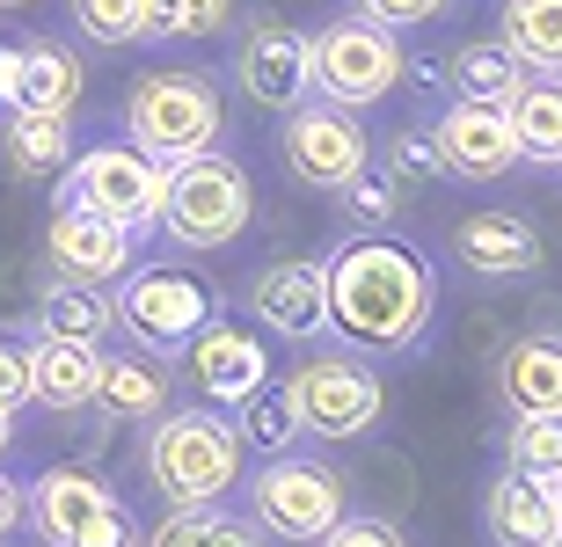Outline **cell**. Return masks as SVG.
Masks as SVG:
<instances>
[{
    "instance_id": "6da1fadb",
    "label": "cell",
    "mask_w": 562,
    "mask_h": 547,
    "mask_svg": "<svg viewBox=\"0 0 562 547\" xmlns=\"http://www.w3.org/2000/svg\"><path fill=\"white\" fill-rule=\"evenodd\" d=\"M329 271V337L351 351H417L438 321V277L409 241L395 233H351L336 255H322Z\"/></svg>"
},
{
    "instance_id": "7a4b0ae2",
    "label": "cell",
    "mask_w": 562,
    "mask_h": 547,
    "mask_svg": "<svg viewBox=\"0 0 562 547\" xmlns=\"http://www.w3.org/2000/svg\"><path fill=\"white\" fill-rule=\"evenodd\" d=\"M146 482L161 489V504H227L241 482V438L212 409H161L146 423Z\"/></svg>"
},
{
    "instance_id": "3957f363",
    "label": "cell",
    "mask_w": 562,
    "mask_h": 547,
    "mask_svg": "<svg viewBox=\"0 0 562 547\" xmlns=\"http://www.w3.org/2000/svg\"><path fill=\"white\" fill-rule=\"evenodd\" d=\"M227 132V110H220V81L212 73H190V66H154L139 73L125 95V139L154 161H190V153H212Z\"/></svg>"
},
{
    "instance_id": "277c9868",
    "label": "cell",
    "mask_w": 562,
    "mask_h": 547,
    "mask_svg": "<svg viewBox=\"0 0 562 547\" xmlns=\"http://www.w3.org/2000/svg\"><path fill=\"white\" fill-rule=\"evenodd\" d=\"M256 190L249 169L234 153H190V161H168V190H161V219L154 227L176 241V249H227L234 233L249 227Z\"/></svg>"
},
{
    "instance_id": "5b68a950",
    "label": "cell",
    "mask_w": 562,
    "mask_h": 547,
    "mask_svg": "<svg viewBox=\"0 0 562 547\" xmlns=\"http://www.w3.org/2000/svg\"><path fill=\"white\" fill-rule=\"evenodd\" d=\"M22 518L44 547H139V518L95 467H44L22 489Z\"/></svg>"
},
{
    "instance_id": "8992f818",
    "label": "cell",
    "mask_w": 562,
    "mask_h": 547,
    "mask_svg": "<svg viewBox=\"0 0 562 547\" xmlns=\"http://www.w3.org/2000/svg\"><path fill=\"white\" fill-rule=\"evenodd\" d=\"M110 315H117V329H125L139 351H154V358H183V343L220 315V293H212L205 277L176 271V263H139V271L117 277Z\"/></svg>"
},
{
    "instance_id": "52a82bcc",
    "label": "cell",
    "mask_w": 562,
    "mask_h": 547,
    "mask_svg": "<svg viewBox=\"0 0 562 547\" xmlns=\"http://www.w3.org/2000/svg\"><path fill=\"white\" fill-rule=\"evenodd\" d=\"M249 518L263 526V540H292V547H314L322 533L344 518V475L314 453H263L249 482Z\"/></svg>"
},
{
    "instance_id": "ba28073f",
    "label": "cell",
    "mask_w": 562,
    "mask_h": 547,
    "mask_svg": "<svg viewBox=\"0 0 562 547\" xmlns=\"http://www.w3.org/2000/svg\"><path fill=\"white\" fill-rule=\"evenodd\" d=\"M292 395V417H300V431L322 445H351L366 438L380 423V409H387V387H380V373L366 358H351V351H314V358L292 365L285 379Z\"/></svg>"
},
{
    "instance_id": "9c48e42d",
    "label": "cell",
    "mask_w": 562,
    "mask_h": 547,
    "mask_svg": "<svg viewBox=\"0 0 562 547\" xmlns=\"http://www.w3.org/2000/svg\"><path fill=\"white\" fill-rule=\"evenodd\" d=\"M161 190H168V161L139 153L132 139H110V147H88L59 169V197L66 205H88L117 219V227H154L161 219Z\"/></svg>"
},
{
    "instance_id": "30bf717a",
    "label": "cell",
    "mask_w": 562,
    "mask_h": 547,
    "mask_svg": "<svg viewBox=\"0 0 562 547\" xmlns=\"http://www.w3.org/2000/svg\"><path fill=\"white\" fill-rule=\"evenodd\" d=\"M402 73H409L402 37L380 30V22H366V15H344L314 37V95H329V103H344V110L387 103L402 88Z\"/></svg>"
},
{
    "instance_id": "8fae6325",
    "label": "cell",
    "mask_w": 562,
    "mask_h": 547,
    "mask_svg": "<svg viewBox=\"0 0 562 547\" xmlns=\"http://www.w3.org/2000/svg\"><path fill=\"white\" fill-rule=\"evenodd\" d=\"M278 153H285V169L300 175L307 190H344L366 161H373V139L358 125L344 103H292L285 125H278Z\"/></svg>"
},
{
    "instance_id": "7c38bea8",
    "label": "cell",
    "mask_w": 562,
    "mask_h": 547,
    "mask_svg": "<svg viewBox=\"0 0 562 547\" xmlns=\"http://www.w3.org/2000/svg\"><path fill=\"white\" fill-rule=\"evenodd\" d=\"M234 81L256 110H278L314 95V37H300L292 22H249L241 30V52H234Z\"/></svg>"
},
{
    "instance_id": "4fadbf2b",
    "label": "cell",
    "mask_w": 562,
    "mask_h": 547,
    "mask_svg": "<svg viewBox=\"0 0 562 547\" xmlns=\"http://www.w3.org/2000/svg\"><path fill=\"white\" fill-rule=\"evenodd\" d=\"M249 315L285 343H322L329 337V271L322 255H278L249 277Z\"/></svg>"
},
{
    "instance_id": "5bb4252c",
    "label": "cell",
    "mask_w": 562,
    "mask_h": 547,
    "mask_svg": "<svg viewBox=\"0 0 562 547\" xmlns=\"http://www.w3.org/2000/svg\"><path fill=\"white\" fill-rule=\"evenodd\" d=\"M431 147H438V169L453 175V183H497V175L519 169V139H512L504 103H468V95H453L446 117L431 125Z\"/></svg>"
},
{
    "instance_id": "9a60e30c",
    "label": "cell",
    "mask_w": 562,
    "mask_h": 547,
    "mask_svg": "<svg viewBox=\"0 0 562 547\" xmlns=\"http://www.w3.org/2000/svg\"><path fill=\"white\" fill-rule=\"evenodd\" d=\"M44 255H52V271L74 277V285H117V277L132 271V227H117L103 212L59 197L52 227H44Z\"/></svg>"
},
{
    "instance_id": "2e32d148",
    "label": "cell",
    "mask_w": 562,
    "mask_h": 547,
    "mask_svg": "<svg viewBox=\"0 0 562 547\" xmlns=\"http://www.w3.org/2000/svg\"><path fill=\"white\" fill-rule=\"evenodd\" d=\"M183 365H190V387L205 401H220V409H234L241 395H256V387L271 379V351L256 343V329L220 321V315L183 343Z\"/></svg>"
},
{
    "instance_id": "e0dca14e",
    "label": "cell",
    "mask_w": 562,
    "mask_h": 547,
    "mask_svg": "<svg viewBox=\"0 0 562 547\" xmlns=\"http://www.w3.org/2000/svg\"><path fill=\"white\" fill-rule=\"evenodd\" d=\"M482 526H490L497 547H562V497H555V482L504 467L497 482H490V497H482Z\"/></svg>"
},
{
    "instance_id": "ac0fdd59",
    "label": "cell",
    "mask_w": 562,
    "mask_h": 547,
    "mask_svg": "<svg viewBox=\"0 0 562 547\" xmlns=\"http://www.w3.org/2000/svg\"><path fill=\"white\" fill-rule=\"evenodd\" d=\"M453 255L475 277H533L548 263L541 233L526 227L519 212H468V219L453 227Z\"/></svg>"
},
{
    "instance_id": "d6986e66",
    "label": "cell",
    "mask_w": 562,
    "mask_h": 547,
    "mask_svg": "<svg viewBox=\"0 0 562 547\" xmlns=\"http://www.w3.org/2000/svg\"><path fill=\"white\" fill-rule=\"evenodd\" d=\"M497 401L512 417H562V337H519L497 358Z\"/></svg>"
},
{
    "instance_id": "ffe728a7",
    "label": "cell",
    "mask_w": 562,
    "mask_h": 547,
    "mask_svg": "<svg viewBox=\"0 0 562 547\" xmlns=\"http://www.w3.org/2000/svg\"><path fill=\"white\" fill-rule=\"evenodd\" d=\"M95 409L117 423H154L168 409V365L154 351H110L103 373H95Z\"/></svg>"
},
{
    "instance_id": "44dd1931",
    "label": "cell",
    "mask_w": 562,
    "mask_h": 547,
    "mask_svg": "<svg viewBox=\"0 0 562 547\" xmlns=\"http://www.w3.org/2000/svg\"><path fill=\"white\" fill-rule=\"evenodd\" d=\"M81 59L66 52V44L37 37V44H15V103L8 110H44V117H74V103H81Z\"/></svg>"
},
{
    "instance_id": "7402d4cb",
    "label": "cell",
    "mask_w": 562,
    "mask_h": 547,
    "mask_svg": "<svg viewBox=\"0 0 562 547\" xmlns=\"http://www.w3.org/2000/svg\"><path fill=\"white\" fill-rule=\"evenodd\" d=\"M30 365H37V401L44 409H95V373H103V351L95 343H66V337H37L30 343Z\"/></svg>"
},
{
    "instance_id": "603a6c76",
    "label": "cell",
    "mask_w": 562,
    "mask_h": 547,
    "mask_svg": "<svg viewBox=\"0 0 562 547\" xmlns=\"http://www.w3.org/2000/svg\"><path fill=\"white\" fill-rule=\"evenodd\" d=\"M504 117H512L519 161H533V169H562V73H526L519 95L504 103Z\"/></svg>"
},
{
    "instance_id": "cb8c5ba5",
    "label": "cell",
    "mask_w": 562,
    "mask_h": 547,
    "mask_svg": "<svg viewBox=\"0 0 562 547\" xmlns=\"http://www.w3.org/2000/svg\"><path fill=\"white\" fill-rule=\"evenodd\" d=\"M139 547H271L249 511L227 504H168V518L146 533Z\"/></svg>"
},
{
    "instance_id": "d4e9b609",
    "label": "cell",
    "mask_w": 562,
    "mask_h": 547,
    "mask_svg": "<svg viewBox=\"0 0 562 547\" xmlns=\"http://www.w3.org/2000/svg\"><path fill=\"white\" fill-rule=\"evenodd\" d=\"M117 329L103 285H74V277H52V293L37 299L30 315V337H66V343H103Z\"/></svg>"
},
{
    "instance_id": "484cf974",
    "label": "cell",
    "mask_w": 562,
    "mask_h": 547,
    "mask_svg": "<svg viewBox=\"0 0 562 547\" xmlns=\"http://www.w3.org/2000/svg\"><path fill=\"white\" fill-rule=\"evenodd\" d=\"M0 161L15 175H59L74 161V117H44V110H8L0 125Z\"/></svg>"
},
{
    "instance_id": "4316f807",
    "label": "cell",
    "mask_w": 562,
    "mask_h": 547,
    "mask_svg": "<svg viewBox=\"0 0 562 547\" xmlns=\"http://www.w3.org/2000/svg\"><path fill=\"white\" fill-rule=\"evenodd\" d=\"M497 37L526 73H562V0H504Z\"/></svg>"
},
{
    "instance_id": "83f0119b",
    "label": "cell",
    "mask_w": 562,
    "mask_h": 547,
    "mask_svg": "<svg viewBox=\"0 0 562 547\" xmlns=\"http://www.w3.org/2000/svg\"><path fill=\"white\" fill-rule=\"evenodd\" d=\"M526 81V66L512 59V44L504 37H482V44H460L453 59H446V88L468 95V103H512Z\"/></svg>"
},
{
    "instance_id": "f1b7e54d",
    "label": "cell",
    "mask_w": 562,
    "mask_h": 547,
    "mask_svg": "<svg viewBox=\"0 0 562 547\" xmlns=\"http://www.w3.org/2000/svg\"><path fill=\"white\" fill-rule=\"evenodd\" d=\"M234 438H241V453H285L292 438H300V417H292V395H285V379H263L256 395L234 401Z\"/></svg>"
},
{
    "instance_id": "f546056e",
    "label": "cell",
    "mask_w": 562,
    "mask_h": 547,
    "mask_svg": "<svg viewBox=\"0 0 562 547\" xmlns=\"http://www.w3.org/2000/svg\"><path fill=\"white\" fill-rule=\"evenodd\" d=\"M234 22V0H146V37L161 44H205Z\"/></svg>"
},
{
    "instance_id": "4dcf8cb0",
    "label": "cell",
    "mask_w": 562,
    "mask_h": 547,
    "mask_svg": "<svg viewBox=\"0 0 562 547\" xmlns=\"http://www.w3.org/2000/svg\"><path fill=\"white\" fill-rule=\"evenodd\" d=\"M336 197H344V219H351L358 233H387V227H395V212H402V175L366 161V169L336 190Z\"/></svg>"
},
{
    "instance_id": "1f68e13d",
    "label": "cell",
    "mask_w": 562,
    "mask_h": 547,
    "mask_svg": "<svg viewBox=\"0 0 562 547\" xmlns=\"http://www.w3.org/2000/svg\"><path fill=\"white\" fill-rule=\"evenodd\" d=\"M66 15H74V30L88 44H103V52L146 37V0H66Z\"/></svg>"
},
{
    "instance_id": "d6a6232c",
    "label": "cell",
    "mask_w": 562,
    "mask_h": 547,
    "mask_svg": "<svg viewBox=\"0 0 562 547\" xmlns=\"http://www.w3.org/2000/svg\"><path fill=\"white\" fill-rule=\"evenodd\" d=\"M504 460L519 467V475H541V482H562V417H512Z\"/></svg>"
},
{
    "instance_id": "836d02e7",
    "label": "cell",
    "mask_w": 562,
    "mask_h": 547,
    "mask_svg": "<svg viewBox=\"0 0 562 547\" xmlns=\"http://www.w3.org/2000/svg\"><path fill=\"white\" fill-rule=\"evenodd\" d=\"M37 401V365H30V343L0 337V409H22Z\"/></svg>"
},
{
    "instance_id": "e575fe53",
    "label": "cell",
    "mask_w": 562,
    "mask_h": 547,
    "mask_svg": "<svg viewBox=\"0 0 562 547\" xmlns=\"http://www.w3.org/2000/svg\"><path fill=\"white\" fill-rule=\"evenodd\" d=\"M314 547H409V540H402L395 518H351V511H344V518H336Z\"/></svg>"
},
{
    "instance_id": "d590c367",
    "label": "cell",
    "mask_w": 562,
    "mask_h": 547,
    "mask_svg": "<svg viewBox=\"0 0 562 547\" xmlns=\"http://www.w3.org/2000/svg\"><path fill=\"white\" fill-rule=\"evenodd\" d=\"M387 169L402 175V183H431L438 169V147H431V132H395V147H387Z\"/></svg>"
},
{
    "instance_id": "8d00e7d4",
    "label": "cell",
    "mask_w": 562,
    "mask_h": 547,
    "mask_svg": "<svg viewBox=\"0 0 562 547\" xmlns=\"http://www.w3.org/2000/svg\"><path fill=\"white\" fill-rule=\"evenodd\" d=\"M358 15L402 37V30H417V22H438V15H446V0H358Z\"/></svg>"
},
{
    "instance_id": "74e56055",
    "label": "cell",
    "mask_w": 562,
    "mask_h": 547,
    "mask_svg": "<svg viewBox=\"0 0 562 547\" xmlns=\"http://www.w3.org/2000/svg\"><path fill=\"white\" fill-rule=\"evenodd\" d=\"M15 526H22V482H15V475H0V540H8Z\"/></svg>"
},
{
    "instance_id": "f35d334b",
    "label": "cell",
    "mask_w": 562,
    "mask_h": 547,
    "mask_svg": "<svg viewBox=\"0 0 562 547\" xmlns=\"http://www.w3.org/2000/svg\"><path fill=\"white\" fill-rule=\"evenodd\" d=\"M15 103V44H0V110Z\"/></svg>"
},
{
    "instance_id": "ab89813d",
    "label": "cell",
    "mask_w": 562,
    "mask_h": 547,
    "mask_svg": "<svg viewBox=\"0 0 562 547\" xmlns=\"http://www.w3.org/2000/svg\"><path fill=\"white\" fill-rule=\"evenodd\" d=\"M8 438H15V409H0V453H8Z\"/></svg>"
},
{
    "instance_id": "60d3db41",
    "label": "cell",
    "mask_w": 562,
    "mask_h": 547,
    "mask_svg": "<svg viewBox=\"0 0 562 547\" xmlns=\"http://www.w3.org/2000/svg\"><path fill=\"white\" fill-rule=\"evenodd\" d=\"M0 8H37V0H0Z\"/></svg>"
},
{
    "instance_id": "b9f144b4",
    "label": "cell",
    "mask_w": 562,
    "mask_h": 547,
    "mask_svg": "<svg viewBox=\"0 0 562 547\" xmlns=\"http://www.w3.org/2000/svg\"><path fill=\"white\" fill-rule=\"evenodd\" d=\"M555 497H562V482H555Z\"/></svg>"
}]
</instances>
